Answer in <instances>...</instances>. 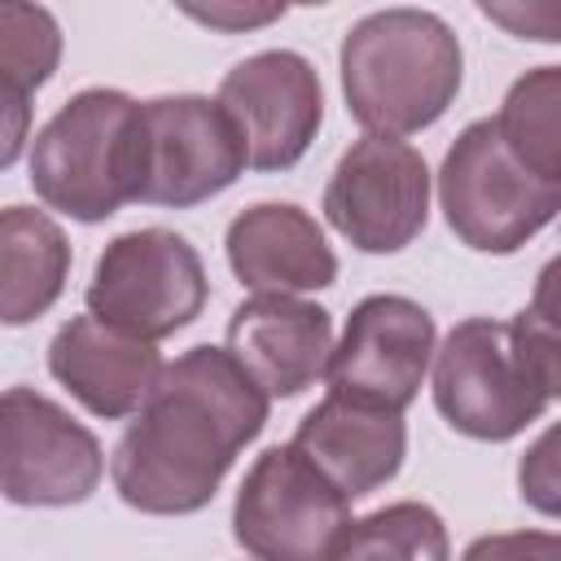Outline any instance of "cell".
<instances>
[{"label": "cell", "mask_w": 561, "mask_h": 561, "mask_svg": "<svg viewBox=\"0 0 561 561\" xmlns=\"http://www.w3.org/2000/svg\"><path fill=\"white\" fill-rule=\"evenodd\" d=\"M197 22H210V26H254V22H267V18H276V13H285V9H259V13H241V9H188Z\"/></svg>", "instance_id": "603a6c76"}, {"label": "cell", "mask_w": 561, "mask_h": 561, "mask_svg": "<svg viewBox=\"0 0 561 561\" xmlns=\"http://www.w3.org/2000/svg\"><path fill=\"white\" fill-rule=\"evenodd\" d=\"M61 61V26L39 4L0 0V79L18 92H35L53 79Z\"/></svg>", "instance_id": "ffe728a7"}, {"label": "cell", "mask_w": 561, "mask_h": 561, "mask_svg": "<svg viewBox=\"0 0 561 561\" xmlns=\"http://www.w3.org/2000/svg\"><path fill=\"white\" fill-rule=\"evenodd\" d=\"M333 561H451V543L430 504L399 500L351 522Z\"/></svg>", "instance_id": "d6986e66"}, {"label": "cell", "mask_w": 561, "mask_h": 561, "mask_svg": "<svg viewBox=\"0 0 561 561\" xmlns=\"http://www.w3.org/2000/svg\"><path fill=\"white\" fill-rule=\"evenodd\" d=\"M267 399H289L316 386L333 351V316L294 294H254L228 320L224 346Z\"/></svg>", "instance_id": "4fadbf2b"}, {"label": "cell", "mask_w": 561, "mask_h": 561, "mask_svg": "<svg viewBox=\"0 0 561 561\" xmlns=\"http://www.w3.org/2000/svg\"><path fill=\"white\" fill-rule=\"evenodd\" d=\"M346 110L368 136H412L443 118L460 92L465 53L456 31L430 9H381L342 39Z\"/></svg>", "instance_id": "3957f363"}, {"label": "cell", "mask_w": 561, "mask_h": 561, "mask_svg": "<svg viewBox=\"0 0 561 561\" xmlns=\"http://www.w3.org/2000/svg\"><path fill=\"white\" fill-rule=\"evenodd\" d=\"M31 131V96L0 79V171H9Z\"/></svg>", "instance_id": "7402d4cb"}, {"label": "cell", "mask_w": 561, "mask_h": 561, "mask_svg": "<svg viewBox=\"0 0 561 561\" xmlns=\"http://www.w3.org/2000/svg\"><path fill=\"white\" fill-rule=\"evenodd\" d=\"M434 359V316L403 294L364 298L329 351V394L364 399L377 408L403 412L430 373Z\"/></svg>", "instance_id": "8fae6325"}, {"label": "cell", "mask_w": 561, "mask_h": 561, "mask_svg": "<svg viewBox=\"0 0 561 561\" xmlns=\"http://www.w3.org/2000/svg\"><path fill=\"white\" fill-rule=\"evenodd\" d=\"M504 149L539 180L561 184V70L539 66L522 75L491 118Z\"/></svg>", "instance_id": "ac0fdd59"}, {"label": "cell", "mask_w": 561, "mask_h": 561, "mask_svg": "<svg viewBox=\"0 0 561 561\" xmlns=\"http://www.w3.org/2000/svg\"><path fill=\"white\" fill-rule=\"evenodd\" d=\"M228 263L254 294H311L337 280L324 228L294 202L245 206L228 224Z\"/></svg>", "instance_id": "9a60e30c"}, {"label": "cell", "mask_w": 561, "mask_h": 561, "mask_svg": "<svg viewBox=\"0 0 561 561\" xmlns=\"http://www.w3.org/2000/svg\"><path fill=\"white\" fill-rule=\"evenodd\" d=\"M460 561H561V539L552 530H500L473 539Z\"/></svg>", "instance_id": "44dd1931"}, {"label": "cell", "mask_w": 561, "mask_h": 561, "mask_svg": "<svg viewBox=\"0 0 561 561\" xmlns=\"http://www.w3.org/2000/svg\"><path fill=\"white\" fill-rule=\"evenodd\" d=\"M105 469L101 443L61 403L31 386L0 394V495L26 508L79 504Z\"/></svg>", "instance_id": "9c48e42d"}, {"label": "cell", "mask_w": 561, "mask_h": 561, "mask_svg": "<svg viewBox=\"0 0 561 561\" xmlns=\"http://www.w3.org/2000/svg\"><path fill=\"white\" fill-rule=\"evenodd\" d=\"M70 241L35 206L0 210V324L39 320L66 289Z\"/></svg>", "instance_id": "e0dca14e"}, {"label": "cell", "mask_w": 561, "mask_h": 561, "mask_svg": "<svg viewBox=\"0 0 561 561\" xmlns=\"http://www.w3.org/2000/svg\"><path fill=\"white\" fill-rule=\"evenodd\" d=\"M517 311L508 324L491 316L460 320L434 346V403L443 421L469 438L504 443L522 434L557 394V320L552 289Z\"/></svg>", "instance_id": "7a4b0ae2"}, {"label": "cell", "mask_w": 561, "mask_h": 561, "mask_svg": "<svg viewBox=\"0 0 561 561\" xmlns=\"http://www.w3.org/2000/svg\"><path fill=\"white\" fill-rule=\"evenodd\" d=\"M245 171L237 123L210 96H153L136 110V202L197 206Z\"/></svg>", "instance_id": "ba28073f"}, {"label": "cell", "mask_w": 561, "mask_h": 561, "mask_svg": "<svg viewBox=\"0 0 561 561\" xmlns=\"http://www.w3.org/2000/svg\"><path fill=\"white\" fill-rule=\"evenodd\" d=\"M351 500L289 443L267 447L241 478L232 535L259 561H333Z\"/></svg>", "instance_id": "52a82bcc"}, {"label": "cell", "mask_w": 561, "mask_h": 561, "mask_svg": "<svg viewBox=\"0 0 561 561\" xmlns=\"http://www.w3.org/2000/svg\"><path fill=\"white\" fill-rule=\"evenodd\" d=\"M329 224L364 254L403 250L430 219V167L394 136H359L324 188Z\"/></svg>", "instance_id": "30bf717a"}, {"label": "cell", "mask_w": 561, "mask_h": 561, "mask_svg": "<svg viewBox=\"0 0 561 561\" xmlns=\"http://www.w3.org/2000/svg\"><path fill=\"white\" fill-rule=\"evenodd\" d=\"M210 280L197 250L171 228H136L114 237L88 280V316L158 342L193 324L206 307Z\"/></svg>", "instance_id": "8992f818"}, {"label": "cell", "mask_w": 561, "mask_h": 561, "mask_svg": "<svg viewBox=\"0 0 561 561\" xmlns=\"http://www.w3.org/2000/svg\"><path fill=\"white\" fill-rule=\"evenodd\" d=\"M136 110L127 92L70 96L31 145V188L44 206L96 224L136 202Z\"/></svg>", "instance_id": "277c9868"}, {"label": "cell", "mask_w": 561, "mask_h": 561, "mask_svg": "<svg viewBox=\"0 0 561 561\" xmlns=\"http://www.w3.org/2000/svg\"><path fill=\"white\" fill-rule=\"evenodd\" d=\"M438 202L447 228L482 254H513L561 210V184L530 175L500 140L491 118L469 123L443 158Z\"/></svg>", "instance_id": "5b68a950"}, {"label": "cell", "mask_w": 561, "mask_h": 561, "mask_svg": "<svg viewBox=\"0 0 561 561\" xmlns=\"http://www.w3.org/2000/svg\"><path fill=\"white\" fill-rule=\"evenodd\" d=\"M48 373L96 416H131L162 373L153 342L96 316H75L48 342Z\"/></svg>", "instance_id": "2e32d148"}, {"label": "cell", "mask_w": 561, "mask_h": 561, "mask_svg": "<svg viewBox=\"0 0 561 561\" xmlns=\"http://www.w3.org/2000/svg\"><path fill=\"white\" fill-rule=\"evenodd\" d=\"M267 425V394L224 346H193L162 364L123 430L110 478L123 504L158 517L197 513Z\"/></svg>", "instance_id": "6da1fadb"}, {"label": "cell", "mask_w": 561, "mask_h": 561, "mask_svg": "<svg viewBox=\"0 0 561 561\" xmlns=\"http://www.w3.org/2000/svg\"><path fill=\"white\" fill-rule=\"evenodd\" d=\"M215 101L237 123L245 145V167L254 171L294 167L311 149L324 118L320 75L302 53L289 48H267L237 61L224 75Z\"/></svg>", "instance_id": "7c38bea8"}, {"label": "cell", "mask_w": 561, "mask_h": 561, "mask_svg": "<svg viewBox=\"0 0 561 561\" xmlns=\"http://www.w3.org/2000/svg\"><path fill=\"white\" fill-rule=\"evenodd\" d=\"M289 447L307 456L346 500H359L399 473L408 451V430H403V412L394 408L324 394L298 421Z\"/></svg>", "instance_id": "5bb4252c"}]
</instances>
